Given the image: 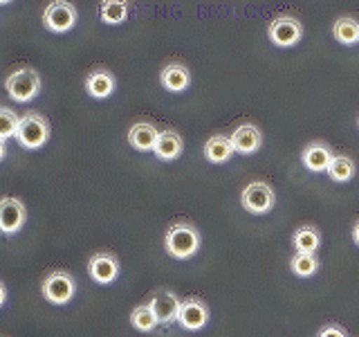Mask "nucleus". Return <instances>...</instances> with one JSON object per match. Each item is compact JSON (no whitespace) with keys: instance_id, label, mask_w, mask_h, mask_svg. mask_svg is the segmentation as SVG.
<instances>
[{"instance_id":"f03ea898","label":"nucleus","mask_w":359,"mask_h":337,"mask_svg":"<svg viewBox=\"0 0 359 337\" xmlns=\"http://www.w3.org/2000/svg\"><path fill=\"white\" fill-rule=\"evenodd\" d=\"M16 140L22 149L34 151L41 149V146L50 140V124L39 112H27V115L20 117V126L16 133Z\"/></svg>"},{"instance_id":"39448f33","label":"nucleus","mask_w":359,"mask_h":337,"mask_svg":"<svg viewBox=\"0 0 359 337\" xmlns=\"http://www.w3.org/2000/svg\"><path fill=\"white\" fill-rule=\"evenodd\" d=\"M76 22V9L67 0H52V3L43 9V27L54 34L70 32Z\"/></svg>"},{"instance_id":"aec40b11","label":"nucleus","mask_w":359,"mask_h":337,"mask_svg":"<svg viewBox=\"0 0 359 337\" xmlns=\"http://www.w3.org/2000/svg\"><path fill=\"white\" fill-rule=\"evenodd\" d=\"M332 37L341 45H355L359 43V22L353 16H341L334 20L332 25Z\"/></svg>"},{"instance_id":"1a4fd4ad","label":"nucleus","mask_w":359,"mask_h":337,"mask_svg":"<svg viewBox=\"0 0 359 337\" xmlns=\"http://www.w3.org/2000/svg\"><path fill=\"white\" fill-rule=\"evenodd\" d=\"M177 322L184 331H200L209 322V306L198 297H189L180 306Z\"/></svg>"},{"instance_id":"423d86ee","label":"nucleus","mask_w":359,"mask_h":337,"mask_svg":"<svg viewBox=\"0 0 359 337\" xmlns=\"http://www.w3.org/2000/svg\"><path fill=\"white\" fill-rule=\"evenodd\" d=\"M274 200H276L274 189L267 183H252V185H247L241 194L243 209L250 211V213H256V216H261V213H267L269 209H272Z\"/></svg>"},{"instance_id":"a211bd4d","label":"nucleus","mask_w":359,"mask_h":337,"mask_svg":"<svg viewBox=\"0 0 359 337\" xmlns=\"http://www.w3.org/2000/svg\"><path fill=\"white\" fill-rule=\"evenodd\" d=\"M233 155V144L224 135H213L205 144V157L211 164H224Z\"/></svg>"},{"instance_id":"f257e3e1","label":"nucleus","mask_w":359,"mask_h":337,"mask_svg":"<svg viewBox=\"0 0 359 337\" xmlns=\"http://www.w3.org/2000/svg\"><path fill=\"white\" fill-rule=\"evenodd\" d=\"M200 232L194 223L180 220L173 223L171 227L166 230L164 234V247L168 256L177 258V261H184V258H191L198 250H200Z\"/></svg>"},{"instance_id":"7ed1b4c3","label":"nucleus","mask_w":359,"mask_h":337,"mask_svg":"<svg viewBox=\"0 0 359 337\" xmlns=\"http://www.w3.org/2000/svg\"><path fill=\"white\" fill-rule=\"evenodd\" d=\"M5 88L11 99L25 104V101H32L41 93V77L34 67H18L7 77Z\"/></svg>"},{"instance_id":"6e6552de","label":"nucleus","mask_w":359,"mask_h":337,"mask_svg":"<svg viewBox=\"0 0 359 337\" xmlns=\"http://www.w3.org/2000/svg\"><path fill=\"white\" fill-rule=\"evenodd\" d=\"M269 41H272L276 48H292L297 45L303 37V25L292 16H278L269 22Z\"/></svg>"},{"instance_id":"412c9836","label":"nucleus","mask_w":359,"mask_h":337,"mask_svg":"<svg viewBox=\"0 0 359 337\" xmlns=\"http://www.w3.org/2000/svg\"><path fill=\"white\" fill-rule=\"evenodd\" d=\"M292 245L297 247V252H317L321 245V234L317 227L306 225V227H299L292 236Z\"/></svg>"},{"instance_id":"dca6fc26","label":"nucleus","mask_w":359,"mask_h":337,"mask_svg":"<svg viewBox=\"0 0 359 337\" xmlns=\"http://www.w3.org/2000/svg\"><path fill=\"white\" fill-rule=\"evenodd\" d=\"M160 81L168 93H182V90H187L191 84V72L182 63H168L162 67Z\"/></svg>"},{"instance_id":"5701e85b","label":"nucleus","mask_w":359,"mask_h":337,"mask_svg":"<svg viewBox=\"0 0 359 337\" xmlns=\"http://www.w3.org/2000/svg\"><path fill=\"white\" fill-rule=\"evenodd\" d=\"M325 173H328L334 183H348V180H353L355 176V162L348 155H334Z\"/></svg>"},{"instance_id":"cd10ccee","label":"nucleus","mask_w":359,"mask_h":337,"mask_svg":"<svg viewBox=\"0 0 359 337\" xmlns=\"http://www.w3.org/2000/svg\"><path fill=\"white\" fill-rule=\"evenodd\" d=\"M5 299H7V288H5V286H0V306L5 303Z\"/></svg>"},{"instance_id":"9d476101","label":"nucleus","mask_w":359,"mask_h":337,"mask_svg":"<svg viewBox=\"0 0 359 337\" xmlns=\"http://www.w3.org/2000/svg\"><path fill=\"white\" fill-rule=\"evenodd\" d=\"M88 272L95 284L108 286L119 277V261L112 252H97L88 261Z\"/></svg>"},{"instance_id":"bb28decb","label":"nucleus","mask_w":359,"mask_h":337,"mask_svg":"<svg viewBox=\"0 0 359 337\" xmlns=\"http://www.w3.org/2000/svg\"><path fill=\"white\" fill-rule=\"evenodd\" d=\"M353 241H355V245H359V220L353 225Z\"/></svg>"},{"instance_id":"6ab92c4d","label":"nucleus","mask_w":359,"mask_h":337,"mask_svg":"<svg viewBox=\"0 0 359 337\" xmlns=\"http://www.w3.org/2000/svg\"><path fill=\"white\" fill-rule=\"evenodd\" d=\"M128 16V0H101L99 18L106 25H119Z\"/></svg>"},{"instance_id":"20e7f679","label":"nucleus","mask_w":359,"mask_h":337,"mask_svg":"<svg viewBox=\"0 0 359 337\" xmlns=\"http://www.w3.org/2000/svg\"><path fill=\"white\" fill-rule=\"evenodd\" d=\"M41 292L50 303H54V306H63V303H67L74 297L76 281L72 279L70 272H65V270H54V272H50L43 279Z\"/></svg>"},{"instance_id":"4be33fe9","label":"nucleus","mask_w":359,"mask_h":337,"mask_svg":"<svg viewBox=\"0 0 359 337\" xmlns=\"http://www.w3.org/2000/svg\"><path fill=\"white\" fill-rule=\"evenodd\" d=\"M290 270L297 277H312L319 270V256L317 252H297L290 261Z\"/></svg>"},{"instance_id":"b1692460","label":"nucleus","mask_w":359,"mask_h":337,"mask_svg":"<svg viewBox=\"0 0 359 337\" xmlns=\"http://www.w3.org/2000/svg\"><path fill=\"white\" fill-rule=\"evenodd\" d=\"M130 324L140 333H151V331L157 329V326H160V322H157V317L153 315L149 303H142V306H137V308L130 312Z\"/></svg>"},{"instance_id":"a878e982","label":"nucleus","mask_w":359,"mask_h":337,"mask_svg":"<svg viewBox=\"0 0 359 337\" xmlns=\"http://www.w3.org/2000/svg\"><path fill=\"white\" fill-rule=\"evenodd\" d=\"M319 337H346V331L341 329V326H337V324H328L319 333Z\"/></svg>"},{"instance_id":"f3484780","label":"nucleus","mask_w":359,"mask_h":337,"mask_svg":"<svg viewBox=\"0 0 359 337\" xmlns=\"http://www.w3.org/2000/svg\"><path fill=\"white\" fill-rule=\"evenodd\" d=\"M153 153H155L157 160H162V162L175 160V157H180V153H182V138H180V135L175 131H171V128L162 131Z\"/></svg>"},{"instance_id":"4468645a","label":"nucleus","mask_w":359,"mask_h":337,"mask_svg":"<svg viewBox=\"0 0 359 337\" xmlns=\"http://www.w3.org/2000/svg\"><path fill=\"white\" fill-rule=\"evenodd\" d=\"M160 140V131H157L151 121H137L133 124L128 131V142L135 151H155V144Z\"/></svg>"},{"instance_id":"393cba45","label":"nucleus","mask_w":359,"mask_h":337,"mask_svg":"<svg viewBox=\"0 0 359 337\" xmlns=\"http://www.w3.org/2000/svg\"><path fill=\"white\" fill-rule=\"evenodd\" d=\"M18 126H20V119L16 112L9 108H0V140L7 142L11 135L18 133Z\"/></svg>"},{"instance_id":"c85d7f7f","label":"nucleus","mask_w":359,"mask_h":337,"mask_svg":"<svg viewBox=\"0 0 359 337\" xmlns=\"http://www.w3.org/2000/svg\"><path fill=\"white\" fill-rule=\"evenodd\" d=\"M11 3V0H0V5H9Z\"/></svg>"},{"instance_id":"9b49d317","label":"nucleus","mask_w":359,"mask_h":337,"mask_svg":"<svg viewBox=\"0 0 359 337\" xmlns=\"http://www.w3.org/2000/svg\"><path fill=\"white\" fill-rule=\"evenodd\" d=\"M27 211L18 198H5L0 202V230L3 234H16L25 225Z\"/></svg>"},{"instance_id":"2eb2a0df","label":"nucleus","mask_w":359,"mask_h":337,"mask_svg":"<svg viewBox=\"0 0 359 337\" xmlns=\"http://www.w3.org/2000/svg\"><path fill=\"white\" fill-rule=\"evenodd\" d=\"M86 93L93 99H106L115 93V77L106 67H95L86 79Z\"/></svg>"},{"instance_id":"f8f14e48","label":"nucleus","mask_w":359,"mask_h":337,"mask_svg":"<svg viewBox=\"0 0 359 337\" xmlns=\"http://www.w3.org/2000/svg\"><path fill=\"white\" fill-rule=\"evenodd\" d=\"M332 151L328 144L323 142H310L306 149L301 153V160H303V166L308 168L312 173H323L328 171V166L332 162Z\"/></svg>"},{"instance_id":"0eeeda50","label":"nucleus","mask_w":359,"mask_h":337,"mask_svg":"<svg viewBox=\"0 0 359 337\" xmlns=\"http://www.w3.org/2000/svg\"><path fill=\"white\" fill-rule=\"evenodd\" d=\"M151 306L153 315L157 317L162 326H171L173 322H177V315H180V306H182V301L177 299V295L173 290H155L153 295L146 301Z\"/></svg>"},{"instance_id":"c756f323","label":"nucleus","mask_w":359,"mask_h":337,"mask_svg":"<svg viewBox=\"0 0 359 337\" xmlns=\"http://www.w3.org/2000/svg\"><path fill=\"white\" fill-rule=\"evenodd\" d=\"M357 124H359V121H357Z\"/></svg>"},{"instance_id":"ddd939ff","label":"nucleus","mask_w":359,"mask_h":337,"mask_svg":"<svg viewBox=\"0 0 359 337\" xmlns=\"http://www.w3.org/2000/svg\"><path fill=\"white\" fill-rule=\"evenodd\" d=\"M231 144H233V151L236 153H243V155H252L261 149L263 144V135L258 131V126L254 124H241L238 128L231 133Z\"/></svg>"}]
</instances>
